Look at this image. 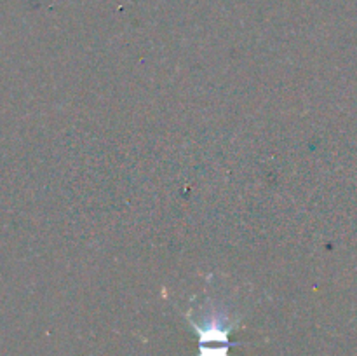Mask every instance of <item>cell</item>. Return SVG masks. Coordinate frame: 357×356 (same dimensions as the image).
Listing matches in <instances>:
<instances>
[{"mask_svg":"<svg viewBox=\"0 0 357 356\" xmlns=\"http://www.w3.org/2000/svg\"><path fill=\"white\" fill-rule=\"evenodd\" d=\"M185 320L199 337L197 356H230L234 346L243 342L230 341V334L239 327L241 316L232 313V306L216 295H206L190 306Z\"/></svg>","mask_w":357,"mask_h":356,"instance_id":"obj_1","label":"cell"}]
</instances>
